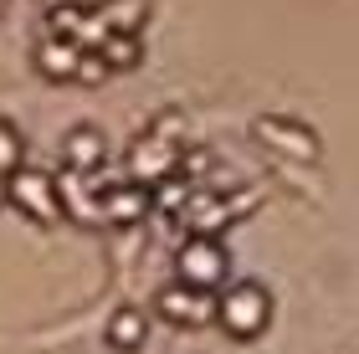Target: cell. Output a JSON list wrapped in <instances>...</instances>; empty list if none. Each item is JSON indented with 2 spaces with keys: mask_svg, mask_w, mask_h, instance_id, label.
I'll list each match as a JSON object with an SVG mask.
<instances>
[{
  "mask_svg": "<svg viewBox=\"0 0 359 354\" xmlns=\"http://www.w3.org/2000/svg\"><path fill=\"white\" fill-rule=\"evenodd\" d=\"M144 15H149V0H108L103 21H108L113 31H139Z\"/></svg>",
  "mask_w": 359,
  "mask_h": 354,
  "instance_id": "8",
  "label": "cell"
},
{
  "mask_svg": "<svg viewBox=\"0 0 359 354\" xmlns=\"http://www.w3.org/2000/svg\"><path fill=\"white\" fill-rule=\"evenodd\" d=\"M226 278V257L221 247L210 236H195L185 241V252H180V282H190V287H216Z\"/></svg>",
  "mask_w": 359,
  "mask_h": 354,
  "instance_id": "2",
  "label": "cell"
},
{
  "mask_svg": "<svg viewBox=\"0 0 359 354\" xmlns=\"http://www.w3.org/2000/svg\"><path fill=\"white\" fill-rule=\"evenodd\" d=\"M139 339H144V318L139 313H118V318H113V344L134 349Z\"/></svg>",
  "mask_w": 359,
  "mask_h": 354,
  "instance_id": "12",
  "label": "cell"
},
{
  "mask_svg": "<svg viewBox=\"0 0 359 354\" xmlns=\"http://www.w3.org/2000/svg\"><path fill=\"white\" fill-rule=\"evenodd\" d=\"M97 154H103V139H97L93 128H77V134L67 139V159H72V170H88Z\"/></svg>",
  "mask_w": 359,
  "mask_h": 354,
  "instance_id": "10",
  "label": "cell"
},
{
  "mask_svg": "<svg viewBox=\"0 0 359 354\" xmlns=\"http://www.w3.org/2000/svg\"><path fill=\"white\" fill-rule=\"evenodd\" d=\"M170 165H175V149H170V144L154 149V139H144L134 149V159H128V170H134L139 180H159V175H170Z\"/></svg>",
  "mask_w": 359,
  "mask_h": 354,
  "instance_id": "7",
  "label": "cell"
},
{
  "mask_svg": "<svg viewBox=\"0 0 359 354\" xmlns=\"http://www.w3.org/2000/svg\"><path fill=\"white\" fill-rule=\"evenodd\" d=\"M46 11H62V6H77V0H41Z\"/></svg>",
  "mask_w": 359,
  "mask_h": 354,
  "instance_id": "14",
  "label": "cell"
},
{
  "mask_svg": "<svg viewBox=\"0 0 359 354\" xmlns=\"http://www.w3.org/2000/svg\"><path fill=\"white\" fill-rule=\"evenodd\" d=\"M77 62H83V46L77 41H46L36 52V67L46 77H77Z\"/></svg>",
  "mask_w": 359,
  "mask_h": 354,
  "instance_id": "4",
  "label": "cell"
},
{
  "mask_svg": "<svg viewBox=\"0 0 359 354\" xmlns=\"http://www.w3.org/2000/svg\"><path fill=\"white\" fill-rule=\"evenodd\" d=\"M11 196L21 200V205H36V216H46L52 221L57 216V200H52V180H46V175H15V185H11Z\"/></svg>",
  "mask_w": 359,
  "mask_h": 354,
  "instance_id": "6",
  "label": "cell"
},
{
  "mask_svg": "<svg viewBox=\"0 0 359 354\" xmlns=\"http://www.w3.org/2000/svg\"><path fill=\"white\" fill-rule=\"evenodd\" d=\"M257 134H262L267 144H283V149H287V154H298V159H313V154H318V144H313V139H303V128H292V123L262 118V123H257Z\"/></svg>",
  "mask_w": 359,
  "mask_h": 354,
  "instance_id": "5",
  "label": "cell"
},
{
  "mask_svg": "<svg viewBox=\"0 0 359 354\" xmlns=\"http://www.w3.org/2000/svg\"><path fill=\"white\" fill-rule=\"evenodd\" d=\"M144 190H118V196H108L103 200V216H113V221H134L139 211H144Z\"/></svg>",
  "mask_w": 359,
  "mask_h": 354,
  "instance_id": "11",
  "label": "cell"
},
{
  "mask_svg": "<svg viewBox=\"0 0 359 354\" xmlns=\"http://www.w3.org/2000/svg\"><path fill=\"white\" fill-rule=\"evenodd\" d=\"M103 57H108V67H134V62H139L134 31H108V36H103Z\"/></svg>",
  "mask_w": 359,
  "mask_h": 354,
  "instance_id": "9",
  "label": "cell"
},
{
  "mask_svg": "<svg viewBox=\"0 0 359 354\" xmlns=\"http://www.w3.org/2000/svg\"><path fill=\"white\" fill-rule=\"evenodd\" d=\"M15 165H21V139L11 123H0V175H11Z\"/></svg>",
  "mask_w": 359,
  "mask_h": 354,
  "instance_id": "13",
  "label": "cell"
},
{
  "mask_svg": "<svg viewBox=\"0 0 359 354\" xmlns=\"http://www.w3.org/2000/svg\"><path fill=\"white\" fill-rule=\"evenodd\" d=\"M216 313H221V324L231 329L236 339H252V334H262L267 313H272V303H267V293H262V287L241 282L236 293H226V298L216 303Z\"/></svg>",
  "mask_w": 359,
  "mask_h": 354,
  "instance_id": "1",
  "label": "cell"
},
{
  "mask_svg": "<svg viewBox=\"0 0 359 354\" xmlns=\"http://www.w3.org/2000/svg\"><path fill=\"white\" fill-rule=\"evenodd\" d=\"M6 196H11V190H6V175H0V200H6Z\"/></svg>",
  "mask_w": 359,
  "mask_h": 354,
  "instance_id": "15",
  "label": "cell"
},
{
  "mask_svg": "<svg viewBox=\"0 0 359 354\" xmlns=\"http://www.w3.org/2000/svg\"><path fill=\"white\" fill-rule=\"evenodd\" d=\"M159 313L175 318V324H205L216 313V303L205 298V287H190V282H175L159 293Z\"/></svg>",
  "mask_w": 359,
  "mask_h": 354,
  "instance_id": "3",
  "label": "cell"
}]
</instances>
